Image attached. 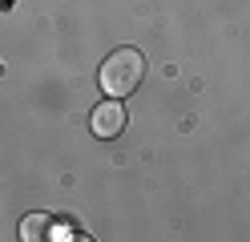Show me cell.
<instances>
[{
    "label": "cell",
    "mask_w": 250,
    "mask_h": 242,
    "mask_svg": "<svg viewBox=\"0 0 250 242\" xmlns=\"http://www.w3.org/2000/svg\"><path fill=\"white\" fill-rule=\"evenodd\" d=\"M146 77V57L137 53V48H117V53H109L105 65H101V89L109 97H129L137 85H142Z\"/></svg>",
    "instance_id": "6da1fadb"
},
{
    "label": "cell",
    "mask_w": 250,
    "mask_h": 242,
    "mask_svg": "<svg viewBox=\"0 0 250 242\" xmlns=\"http://www.w3.org/2000/svg\"><path fill=\"white\" fill-rule=\"evenodd\" d=\"M89 125H93V137H117L121 129H125V105L117 101V97H109V101H101V105H93Z\"/></svg>",
    "instance_id": "7a4b0ae2"
},
{
    "label": "cell",
    "mask_w": 250,
    "mask_h": 242,
    "mask_svg": "<svg viewBox=\"0 0 250 242\" xmlns=\"http://www.w3.org/2000/svg\"><path fill=\"white\" fill-rule=\"evenodd\" d=\"M49 230H53V218H49V214H28V218L21 222V238H24V242L49 238Z\"/></svg>",
    "instance_id": "3957f363"
}]
</instances>
